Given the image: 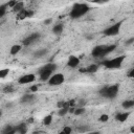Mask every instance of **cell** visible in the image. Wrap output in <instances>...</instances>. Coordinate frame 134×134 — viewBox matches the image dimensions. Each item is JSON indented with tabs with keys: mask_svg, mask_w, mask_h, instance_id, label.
Returning <instances> with one entry per match:
<instances>
[{
	"mask_svg": "<svg viewBox=\"0 0 134 134\" xmlns=\"http://www.w3.org/2000/svg\"><path fill=\"white\" fill-rule=\"evenodd\" d=\"M89 9H90V7L87 3H75L69 13V17L71 19L81 18L82 16L86 15L89 12Z\"/></svg>",
	"mask_w": 134,
	"mask_h": 134,
	"instance_id": "obj_1",
	"label": "cell"
},
{
	"mask_svg": "<svg viewBox=\"0 0 134 134\" xmlns=\"http://www.w3.org/2000/svg\"><path fill=\"white\" fill-rule=\"evenodd\" d=\"M55 69H57V64H54V63H47V64L43 65L38 70V73L40 75V80L43 82L48 81Z\"/></svg>",
	"mask_w": 134,
	"mask_h": 134,
	"instance_id": "obj_2",
	"label": "cell"
},
{
	"mask_svg": "<svg viewBox=\"0 0 134 134\" xmlns=\"http://www.w3.org/2000/svg\"><path fill=\"white\" fill-rule=\"evenodd\" d=\"M118 92H119V85L118 84L111 85V86H105L98 91L100 96H103L105 98H109V99L115 98L117 96Z\"/></svg>",
	"mask_w": 134,
	"mask_h": 134,
	"instance_id": "obj_3",
	"label": "cell"
},
{
	"mask_svg": "<svg viewBox=\"0 0 134 134\" xmlns=\"http://www.w3.org/2000/svg\"><path fill=\"white\" fill-rule=\"evenodd\" d=\"M126 59L125 55H119L117 58H114V59H111V60H105L102 62V65L106 68H109V69H114V68H119L124 62V60Z\"/></svg>",
	"mask_w": 134,
	"mask_h": 134,
	"instance_id": "obj_4",
	"label": "cell"
},
{
	"mask_svg": "<svg viewBox=\"0 0 134 134\" xmlns=\"http://www.w3.org/2000/svg\"><path fill=\"white\" fill-rule=\"evenodd\" d=\"M121 23H122V21H119V22H117V23H115V24H113V25L107 27V28L103 31V34H104L105 36H108V37L116 36V35L119 32V30H120Z\"/></svg>",
	"mask_w": 134,
	"mask_h": 134,
	"instance_id": "obj_5",
	"label": "cell"
},
{
	"mask_svg": "<svg viewBox=\"0 0 134 134\" xmlns=\"http://www.w3.org/2000/svg\"><path fill=\"white\" fill-rule=\"evenodd\" d=\"M64 81H65V76H64L63 73H55V74H52L47 82H48V85L49 86L54 87V86L62 85L64 83Z\"/></svg>",
	"mask_w": 134,
	"mask_h": 134,
	"instance_id": "obj_6",
	"label": "cell"
},
{
	"mask_svg": "<svg viewBox=\"0 0 134 134\" xmlns=\"http://www.w3.org/2000/svg\"><path fill=\"white\" fill-rule=\"evenodd\" d=\"M36 81V75L34 73H26L22 76H20L18 79V83L20 85H24V84H29Z\"/></svg>",
	"mask_w": 134,
	"mask_h": 134,
	"instance_id": "obj_7",
	"label": "cell"
},
{
	"mask_svg": "<svg viewBox=\"0 0 134 134\" xmlns=\"http://www.w3.org/2000/svg\"><path fill=\"white\" fill-rule=\"evenodd\" d=\"M39 38H40V34H39V32H34V34L29 35L28 37H26V38L22 41V44H23L24 46H28V45H30L31 43H34L35 41H37Z\"/></svg>",
	"mask_w": 134,
	"mask_h": 134,
	"instance_id": "obj_8",
	"label": "cell"
},
{
	"mask_svg": "<svg viewBox=\"0 0 134 134\" xmlns=\"http://www.w3.org/2000/svg\"><path fill=\"white\" fill-rule=\"evenodd\" d=\"M36 94L35 93H26V94H24L21 98H20V103L21 104H25V105H27V104H32L35 100H36Z\"/></svg>",
	"mask_w": 134,
	"mask_h": 134,
	"instance_id": "obj_9",
	"label": "cell"
},
{
	"mask_svg": "<svg viewBox=\"0 0 134 134\" xmlns=\"http://www.w3.org/2000/svg\"><path fill=\"white\" fill-rule=\"evenodd\" d=\"M34 14H35L34 10H28V9H25V8H24V9H22L21 12H19V13L17 14V18H18L19 20H24V19H26V18L32 17Z\"/></svg>",
	"mask_w": 134,
	"mask_h": 134,
	"instance_id": "obj_10",
	"label": "cell"
},
{
	"mask_svg": "<svg viewBox=\"0 0 134 134\" xmlns=\"http://www.w3.org/2000/svg\"><path fill=\"white\" fill-rule=\"evenodd\" d=\"M80 65V59L75 55H70L67 60V66L70 68H75Z\"/></svg>",
	"mask_w": 134,
	"mask_h": 134,
	"instance_id": "obj_11",
	"label": "cell"
},
{
	"mask_svg": "<svg viewBox=\"0 0 134 134\" xmlns=\"http://www.w3.org/2000/svg\"><path fill=\"white\" fill-rule=\"evenodd\" d=\"M105 46L106 45H97L95 47H93L92 51H91V54L94 57V58H102V54H103V51L105 49Z\"/></svg>",
	"mask_w": 134,
	"mask_h": 134,
	"instance_id": "obj_12",
	"label": "cell"
},
{
	"mask_svg": "<svg viewBox=\"0 0 134 134\" xmlns=\"http://www.w3.org/2000/svg\"><path fill=\"white\" fill-rule=\"evenodd\" d=\"M130 115V112H122V113H117L116 116H115V120L119 121V122H124L128 119Z\"/></svg>",
	"mask_w": 134,
	"mask_h": 134,
	"instance_id": "obj_13",
	"label": "cell"
},
{
	"mask_svg": "<svg viewBox=\"0 0 134 134\" xmlns=\"http://www.w3.org/2000/svg\"><path fill=\"white\" fill-rule=\"evenodd\" d=\"M16 133L18 132L19 134H26L27 133V125L25 122H22L20 125H18L17 127H15Z\"/></svg>",
	"mask_w": 134,
	"mask_h": 134,
	"instance_id": "obj_14",
	"label": "cell"
},
{
	"mask_svg": "<svg viewBox=\"0 0 134 134\" xmlns=\"http://www.w3.org/2000/svg\"><path fill=\"white\" fill-rule=\"evenodd\" d=\"M115 48H116V45H115V44H111V45H106V46H105V49H104V51H103L102 58H104V57H106L107 54L111 53V52H112L113 50H115Z\"/></svg>",
	"mask_w": 134,
	"mask_h": 134,
	"instance_id": "obj_15",
	"label": "cell"
},
{
	"mask_svg": "<svg viewBox=\"0 0 134 134\" xmlns=\"http://www.w3.org/2000/svg\"><path fill=\"white\" fill-rule=\"evenodd\" d=\"M21 49H22V46H21V45H19V44H15V45H13V46L10 47V49H9V53H10L12 55H16L17 53L20 52Z\"/></svg>",
	"mask_w": 134,
	"mask_h": 134,
	"instance_id": "obj_16",
	"label": "cell"
},
{
	"mask_svg": "<svg viewBox=\"0 0 134 134\" xmlns=\"http://www.w3.org/2000/svg\"><path fill=\"white\" fill-rule=\"evenodd\" d=\"M98 70V65L96 64H91L86 67V73H95Z\"/></svg>",
	"mask_w": 134,
	"mask_h": 134,
	"instance_id": "obj_17",
	"label": "cell"
},
{
	"mask_svg": "<svg viewBox=\"0 0 134 134\" xmlns=\"http://www.w3.org/2000/svg\"><path fill=\"white\" fill-rule=\"evenodd\" d=\"M63 29H64L63 24L59 23V24H57V25H54V26L52 27V32H53L54 35H60V34H62Z\"/></svg>",
	"mask_w": 134,
	"mask_h": 134,
	"instance_id": "obj_18",
	"label": "cell"
},
{
	"mask_svg": "<svg viewBox=\"0 0 134 134\" xmlns=\"http://www.w3.org/2000/svg\"><path fill=\"white\" fill-rule=\"evenodd\" d=\"M133 106H134V100H132V99L125 100V102H122V104H121V107H122L124 109H131Z\"/></svg>",
	"mask_w": 134,
	"mask_h": 134,
	"instance_id": "obj_19",
	"label": "cell"
},
{
	"mask_svg": "<svg viewBox=\"0 0 134 134\" xmlns=\"http://www.w3.org/2000/svg\"><path fill=\"white\" fill-rule=\"evenodd\" d=\"M22 9H24V3L23 2H17V4L14 6V8H13V10L14 12H16V13H19V12H21Z\"/></svg>",
	"mask_w": 134,
	"mask_h": 134,
	"instance_id": "obj_20",
	"label": "cell"
},
{
	"mask_svg": "<svg viewBox=\"0 0 134 134\" xmlns=\"http://www.w3.org/2000/svg\"><path fill=\"white\" fill-rule=\"evenodd\" d=\"M42 122H43V125H45V126H49V125L52 122V115H51V114L46 115V116L43 118Z\"/></svg>",
	"mask_w": 134,
	"mask_h": 134,
	"instance_id": "obj_21",
	"label": "cell"
},
{
	"mask_svg": "<svg viewBox=\"0 0 134 134\" xmlns=\"http://www.w3.org/2000/svg\"><path fill=\"white\" fill-rule=\"evenodd\" d=\"M47 53V49H40V50H37L35 53H34V57L36 58H42L43 55H45Z\"/></svg>",
	"mask_w": 134,
	"mask_h": 134,
	"instance_id": "obj_22",
	"label": "cell"
},
{
	"mask_svg": "<svg viewBox=\"0 0 134 134\" xmlns=\"http://www.w3.org/2000/svg\"><path fill=\"white\" fill-rule=\"evenodd\" d=\"M2 91H3V93H12V92L15 91V88H14V86H12V85H6V86L2 89Z\"/></svg>",
	"mask_w": 134,
	"mask_h": 134,
	"instance_id": "obj_23",
	"label": "cell"
},
{
	"mask_svg": "<svg viewBox=\"0 0 134 134\" xmlns=\"http://www.w3.org/2000/svg\"><path fill=\"white\" fill-rule=\"evenodd\" d=\"M85 108L84 107H79V108H75L74 109V111H73V114L74 115H82V114H84L85 113Z\"/></svg>",
	"mask_w": 134,
	"mask_h": 134,
	"instance_id": "obj_24",
	"label": "cell"
},
{
	"mask_svg": "<svg viewBox=\"0 0 134 134\" xmlns=\"http://www.w3.org/2000/svg\"><path fill=\"white\" fill-rule=\"evenodd\" d=\"M12 130H14V127H13L12 125H6V126L1 130V134H6V133H8V132L12 131Z\"/></svg>",
	"mask_w": 134,
	"mask_h": 134,
	"instance_id": "obj_25",
	"label": "cell"
},
{
	"mask_svg": "<svg viewBox=\"0 0 134 134\" xmlns=\"http://www.w3.org/2000/svg\"><path fill=\"white\" fill-rule=\"evenodd\" d=\"M8 73H9V69H8V68L0 69V79L6 77V75H8Z\"/></svg>",
	"mask_w": 134,
	"mask_h": 134,
	"instance_id": "obj_26",
	"label": "cell"
},
{
	"mask_svg": "<svg viewBox=\"0 0 134 134\" xmlns=\"http://www.w3.org/2000/svg\"><path fill=\"white\" fill-rule=\"evenodd\" d=\"M71 132H72L71 127H69V126H65V127L63 128V130H62L59 134H71Z\"/></svg>",
	"mask_w": 134,
	"mask_h": 134,
	"instance_id": "obj_27",
	"label": "cell"
},
{
	"mask_svg": "<svg viewBox=\"0 0 134 134\" xmlns=\"http://www.w3.org/2000/svg\"><path fill=\"white\" fill-rule=\"evenodd\" d=\"M6 7H7L6 3H5V4L0 5V18H2V17L6 14Z\"/></svg>",
	"mask_w": 134,
	"mask_h": 134,
	"instance_id": "obj_28",
	"label": "cell"
},
{
	"mask_svg": "<svg viewBox=\"0 0 134 134\" xmlns=\"http://www.w3.org/2000/svg\"><path fill=\"white\" fill-rule=\"evenodd\" d=\"M67 113H68V108H61L58 111V115L59 116H65Z\"/></svg>",
	"mask_w": 134,
	"mask_h": 134,
	"instance_id": "obj_29",
	"label": "cell"
},
{
	"mask_svg": "<svg viewBox=\"0 0 134 134\" xmlns=\"http://www.w3.org/2000/svg\"><path fill=\"white\" fill-rule=\"evenodd\" d=\"M108 119H109L108 114H100V116L98 117V120L102 121V122H106V121H108Z\"/></svg>",
	"mask_w": 134,
	"mask_h": 134,
	"instance_id": "obj_30",
	"label": "cell"
},
{
	"mask_svg": "<svg viewBox=\"0 0 134 134\" xmlns=\"http://www.w3.org/2000/svg\"><path fill=\"white\" fill-rule=\"evenodd\" d=\"M17 2H18V1H16V0H14V1H8V2L6 3V5H7L8 7H10V8H14V6L17 4Z\"/></svg>",
	"mask_w": 134,
	"mask_h": 134,
	"instance_id": "obj_31",
	"label": "cell"
},
{
	"mask_svg": "<svg viewBox=\"0 0 134 134\" xmlns=\"http://www.w3.org/2000/svg\"><path fill=\"white\" fill-rule=\"evenodd\" d=\"M133 42H134V38H133V37H131L130 39H128V40L125 42V45H126V46H129V45L133 44Z\"/></svg>",
	"mask_w": 134,
	"mask_h": 134,
	"instance_id": "obj_32",
	"label": "cell"
},
{
	"mask_svg": "<svg viewBox=\"0 0 134 134\" xmlns=\"http://www.w3.org/2000/svg\"><path fill=\"white\" fill-rule=\"evenodd\" d=\"M29 91L32 92V93L37 92V91H38V86H37V85H31V86L29 87Z\"/></svg>",
	"mask_w": 134,
	"mask_h": 134,
	"instance_id": "obj_33",
	"label": "cell"
},
{
	"mask_svg": "<svg viewBox=\"0 0 134 134\" xmlns=\"http://www.w3.org/2000/svg\"><path fill=\"white\" fill-rule=\"evenodd\" d=\"M127 75H128V77H130V79H132L133 76H134V68H131L129 71H128V73H127Z\"/></svg>",
	"mask_w": 134,
	"mask_h": 134,
	"instance_id": "obj_34",
	"label": "cell"
},
{
	"mask_svg": "<svg viewBox=\"0 0 134 134\" xmlns=\"http://www.w3.org/2000/svg\"><path fill=\"white\" fill-rule=\"evenodd\" d=\"M88 130H89V128H88V127H84V126H81V127H79V129H77L79 132H87Z\"/></svg>",
	"mask_w": 134,
	"mask_h": 134,
	"instance_id": "obj_35",
	"label": "cell"
},
{
	"mask_svg": "<svg viewBox=\"0 0 134 134\" xmlns=\"http://www.w3.org/2000/svg\"><path fill=\"white\" fill-rule=\"evenodd\" d=\"M64 102H65V100H60V102H58V103H57V107H58L59 109L63 108V106H64Z\"/></svg>",
	"mask_w": 134,
	"mask_h": 134,
	"instance_id": "obj_36",
	"label": "cell"
},
{
	"mask_svg": "<svg viewBox=\"0 0 134 134\" xmlns=\"http://www.w3.org/2000/svg\"><path fill=\"white\" fill-rule=\"evenodd\" d=\"M51 22H52V19H51V18H48V19H46V20L44 21V24H45V25H49V24H51Z\"/></svg>",
	"mask_w": 134,
	"mask_h": 134,
	"instance_id": "obj_37",
	"label": "cell"
},
{
	"mask_svg": "<svg viewBox=\"0 0 134 134\" xmlns=\"http://www.w3.org/2000/svg\"><path fill=\"white\" fill-rule=\"evenodd\" d=\"M32 134H46V132H44V131H35V132H32Z\"/></svg>",
	"mask_w": 134,
	"mask_h": 134,
	"instance_id": "obj_38",
	"label": "cell"
},
{
	"mask_svg": "<svg viewBox=\"0 0 134 134\" xmlns=\"http://www.w3.org/2000/svg\"><path fill=\"white\" fill-rule=\"evenodd\" d=\"M79 71L82 72V73H86V67H85V68H80Z\"/></svg>",
	"mask_w": 134,
	"mask_h": 134,
	"instance_id": "obj_39",
	"label": "cell"
},
{
	"mask_svg": "<svg viewBox=\"0 0 134 134\" xmlns=\"http://www.w3.org/2000/svg\"><path fill=\"white\" fill-rule=\"evenodd\" d=\"M89 134H100V132H99V131H92V132H90Z\"/></svg>",
	"mask_w": 134,
	"mask_h": 134,
	"instance_id": "obj_40",
	"label": "cell"
},
{
	"mask_svg": "<svg viewBox=\"0 0 134 134\" xmlns=\"http://www.w3.org/2000/svg\"><path fill=\"white\" fill-rule=\"evenodd\" d=\"M16 133V130H15V128H14V130H12V131H9L8 133H6V134H15Z\"/></svg>",
	"mask_w": 134,
	"mask_h": 134,
	"instance_id": "obj_41",
	"label": "cell"
},
{
	"mask_svg": "<svg viewBox=\"0 0 134 134\" xmlns=\"http://www.w3.org/2000/svg\"><path fill=\"white\" fill-rule=\"evenodd\" d=\"M86 38H87L88 40H92V39H93V36H91V35H89V36H87Z\"/></svg>",
	"mask_w": 134,
	"mask_h": 134,
	"instance_id": "obj_42",
	"label": "cell"
},
{
	"mask_svg": "<svg viewBox=\"0 0 134 134\" xmlns=\"http://www.w3.org/2000/svg\"><path fill=\"white\" fill-rule=\"evenodd\" d=\"M130 132H131V133H134V127H131V128H130Z\"/></svg>",
	"mask_w": 134,
	"mask_h": 134,
	"instance_id": "obj_43",
	"label": "cell"
},
{
	"mask_svg": "<svg viewBox=\"0 0 134 134\" xmlns=\"http://www.w3.org/2000/svg\"><path fill=\"white\" fill-rule=\"evenodd\" d=\"M28 121H29V122H32V121H34V118H30Z\"/></svg>",
	"mask_w": 134,
	"mask_h": 134,
	"instance_id": "obj_44",
	"label": "cell"
},
{
	"mask_svg": "<svg viewBox=\"0 0 134 134\" xmlns=\"http://www.w3.org/2000/svg\"><path fill=\"white\" fill-rule=\"evenodd\" d=\"M0 116H2V111L0 110Z\"/></svg>",
	"mask_w": 134,
	"mask_h": 134,
	"instance_id": "obj_45",
	"label": "cell"
}]
</instances>
